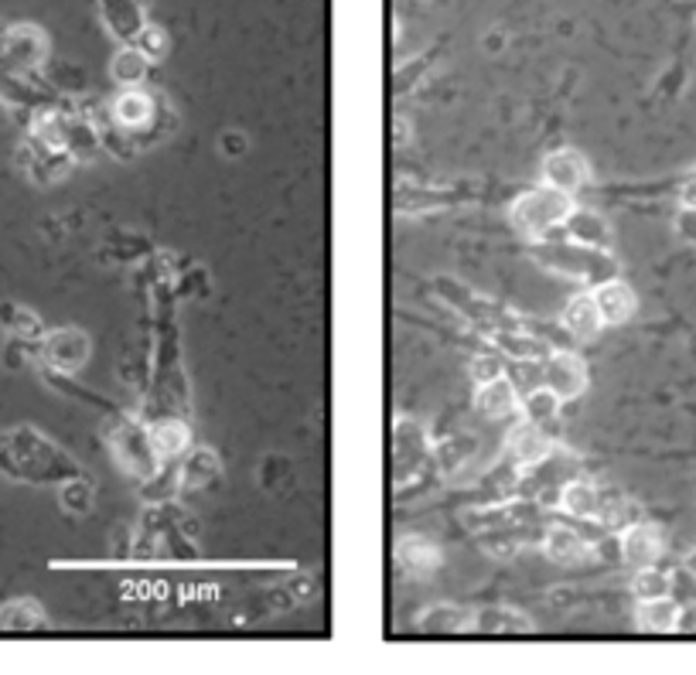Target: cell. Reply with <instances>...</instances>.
Returning a JSON list of instances; mask_svg holds the SVG:
<instances>
[{
	"instance_id": "obj_1",
	"label": "cell",
	"mask_w": 696,
	"mask_h": 675,
	"mask_svg": "<svg viewBox=\"0 0 696 675\" xmlns=\"http://www.w3.org/2000/svg\"><path fill=\"white\" fill-rule=\"evenodd\" d=\"M570 212H574L570 195L546 185L540 191H526V195L512 205V225L526 232V236H546L550 229L567 222Z\"/></svg>"
},
{
	"instance_id": "obj_2",
	"label": "cell",
	"mask_w": 696,
	"mask_h": 675,
	"mask_svg": "<svg viewBox=\"0 0 696 675\" xmlns=\"http://www.w3.org/2000/svg\"><path fill=\"white\" fill-rule=\"evenodd\" d=\"M543 386L553 389L560 399H574L584 393L587 386V372H584V362L570 352H557L553 358H546L543 365Z\"/></svg>"
},
{
	"instance_id": "obj_3",
	"label": "cell",
	"mask_w": 696,
	"mask_h": 675,
	"mask_svg": "<svg viewBox=\"0 0 696 675\" xmlns=\"http://www.w3.org/2000/svg\"><path fill=\"white\" fill-rule=\"evenodd\" d=\"M543 181L550 188L563 191V195H574V191L587 181V161L570 147L553 150L543 161Z\"/></svg>"
},
{
	"instance_id": "obj_4",
	"label": "cell",
	"mask_w": 696,
	"mask_h": 675,
	"mask_svg": "<svg viewBox=\"0 0 696 675\" xmlns=\"http://www.w3.org/2000/svg\"><path fill=\"white\" fill-rule=\"evenodd\" d=\"M45 358H48V365H55V369L76 372L79 365H86V358H89V338L76 328L52 331V335L45 338Z\"/></svg>"
},
{
	"instance_id": "obj_5",
	"label": "cell",
	"mask_w": 696,
	"mask_h": 675,
	"mask_svg": "<svg viewBox=\"0 0 696 675\" xmlns=\"http://www.w3.org/2000/svg\"><path fill=\"white\" fill-rule=\"evenodd\" d=\"M659 553H662V539L652 525H642V522L628 525L625 536H621V560L628 566H635V570H642V566H656Z\"/></svg>"
},
{
	"instance_id": "obj_6",
	"label": "cell",
	"mask_w": 696,
	"mask_h": 675,
	"mask_svg": "<svg viewBox=\"0 0 696 675\" xmlns=\"http://www.w3.org/2000/svg\"><path fill=\"white\" fill-rule=\"evenodd\" d=\"M594 304L604 324H625L635 314V290L621 280H604L594 290Z\"/></svg>"
},
{
	"instance_id": "obj_7",
	"label": "cell",
	"mask_w": 696,
	"mask_h": 675,
	"mask_svg": "<svg viewBox=\"0 0 696 675\" xmlns=\"http://www.w3.org/2000/svg\"><path fill=\"white\" fill-rule=\"evenodd\" d=\"M550 450H553V440L540 430V423L526 420V423H519V427L509 433V454L516 457L519 464H526V468L546 461V457H550Z\"/></svg>"
},
{
	"instance_id": "obj_8",
	"label": "cell",
	"mask_w": 696,
	"mask_h": 675,
	"mask_svg": "<svg viewBox=\"0 0 696 675\" xmlns=\"http://www.w3.org/2000/svg\"><path fill=\"white\" fill-rule=\"evenodd\" d=\"M567 236L574 239L577 246H591V249H608L611 243V232H608V222L594 212H584V208H574L567 215Z\"/></svg>"
},
{
	"instance_id": "obj_9",
	"label": "cell",
	"mask_w": 696,
	"mask_h": 675,
	"mask_svg": "<svg viewBox=\"0 0 696 675\" xmlns=\"http://www.w3.org/2000/svg\"><path fill=\"white\" fill-rule=\"evenodd\" d=\"M543 549H546V556H550L553 563H563V566H574L587 556L584 539H580L574 529H567V525H553V529L546 532V539H543Z\"/></svg>"
},
{
	"instance_id": "obj_10",
	"label": "cell",
	"mask_w": 696,
	"mask_h": 675,
	"mask_svg": "<svg viewBox=\"0 0 696 675\" xmlns=\"http://www.w3.org/2000/svg\"><path fill=\"white\" fill-rule=\"evenodd\" d=\"M475 406L482 410L485 416H505L516 410V386H512L505 375H499V379L492 382H482L475 393Z\"/></svg>"
},
{
	"instance_id": "obj_11",
	"label": "cell",
	"mask_w": 696,
	"mask_h": 675,
	"mask_svg": "<svg viewBox=\"0 0 696 675\" xmlns=\"http://www.w3.org/2000/svg\"><path fill=\"white\" fill-rule=\"evenodd\" d=\"M563 324H567L570 335L591 338V335H598V328H601L604 321H601V314H598V304H594V297L580 294V297L570 300L567 311H563Z\"/></svg>"
},
{
	"instance_id": "obj_12",
	"label": "cell",
	"mask_w": 696,
	"mask_h": 675,
	"mask_svg": "<svg viewBox=\"0 0 696 675\" xmlns=\"http://www.w3.org/2000/svg\"><path fill=\"white\" fill-rule=\"evenodd\" d=\"M420 628L424 631H434V635H451V631H464L471 624V614L461 611V607H451V604H437L430 611L420 614Z\"/></svg>"
},
{
	"instance_id": "obj_13",
	"label": "cell",
	"mask_w": 696,
	"mask_h": 675,
	"mask_svg": "<svg viewBox=\"0 0 696 675\" xmlns=\"http://www.w3.org/2000/svg\"><path fill=\"white\" fill-rule=\"evenodd\" d=\"M676 614H679V607L666 597L642 600V607H638V628H645V631H676Z\"/></svg>"
},
{
	"instance_id": "obj_14",
	"label": "cell",
	"mask_w": 696,
	"mask_h": 675,
	"mask_svg": "<svg viewBox=\"0 0 696 675\" xmlns=\"http://www.w3.org/2000/svg\"><path fill=\"white\" fill-rule=\"evenodd\" d=\"M560 505H563V512H570L574 519H591L601 508V495L591 485H584V481H574V485L563 488Z\"/></svg>"
},
{
	"instance_id": "obj_15",
	"label": "cell",
	"mask_w": 696,
	"mask_h": 675,
	"mask_svg": "<svg viewBox=\"0 0 696 675\" xmlns=\"http://www.w3.org/2000/svg\"><path fill=\"white\" fill-rule=\"evenodd\" d=\"M41 621H45V614H41V607L31 604V600H14V604H7L4 611H0V631H31V628H38Z\"/></svg>"
},
{
	"instance_id": "obj_16",
	"label": "cell",
	"mask_w": 696,
	"mask_h": 675,
	"mask_svg": "<svg viewBox=\"0 0 696 675\" xmlns=\"http://www.w3.org/2000/svg\"><path fill=\"white\" fill-rule=\"evenodd\" d=\"M113 116L123 127H140V123L151 120V99L144 93H137V89H127V93L113 103Z\"/></svg>"
},
{
	"instance_id": "obj_17",
	"label": "cell",
	"mask_w": 696,
	"mask_h": 675,
	"mask_svg": "<svg viewBox=\"0 0 696 675\" xmlns=\"http://www.w3.org/2000/svg\"><path fill=\"white\" fill-rule=\"evenodd\" d=\"M147 75V55L140 48H123L120 55L113 58V79L123 82V86H137Z\"/></svg>"
},
{
	"instance_id": "obj_18",
	"label": "cell",
	"mask_w": 696,
	"mask_h": 675,
	"mask_svg": "<svg viewBox=\"0 0 696 675\" xmlns=\"http://www.w3.org/2000/svg\"><path fill=\"white\" fill-rule=\"evenodd\" d=\"M151 447H154V454H161V457L181 454V450L188 447V427H181V423H157L151 430Z\"/></svg>"
},
{
	"instance_id": "obj_19",
	"label": "cell",
	"mask_w": 696,
	"mask_h": 675,
	"mask_svg": "<svg viewBox=\"0 0 696 675\" xmlns=\"http://www.w3.org/2000/svg\"><path fill=\"white\" fill-rule=\"evenodd\" d=\"M560 403L563 399L553 393V389H529V396H526V403H522V410H526V420L529 423H546V420H553L560 410Z\"/></svg>"
},
{
	"instance_id": "obj_20",
	"label": "cell",
	"mask_w": 696,
	"mask_h": 675,
	"mask_svg": "<svg viewBox=\"0 0 696 675\" xmlns=\"http://www.w3.org/2000/svg\"><path fill=\"white\" fill-rule=\"evenodd\" d=\"M669 587H673V580L666 577L662 570H656V566H642V570L635 573L632 580V590L638 600H656V597H666Z\"/></svg>"
},
{
	"instance_id": "obj_21",
	"label": "cell",
	"mask_w": 696,
	"mask_h": 675,
	"mask_svg": "<svg viewBox=\"0 0 696 675\" xmlns=\"http://www.w3.org/2000/svg\"><path fill=\"white\" fill-rule=\"evenodd\" d=\"M475 624L482 631H529V621L516 611H505V607H492V611H482L475 618Z\"/></svg>"
},
{
	"instance_id": "obj_22",
	"label": "cell",
	"mask_w": 696,
	"mask_h": 675,
	"mask_svg": "<svg viewBox=\"0 0 696 675\" xmlns=\"http://www.w3.org/2000/svg\"><path fill=\"white\" fill-rule=\"evenodd\" d=\"M7 52H11L14 58H24V62H38V55H41L38 31H31V28L14 31L11 41H7Z\"/></svg>"
},
{
	"instance_id": "obj_23",
	"label": "cell",
	"mask_w": 696,
	"mask_h": 675,
	"mask_svg": "<svg viewBox=\"0 0 696 675\" xmlns=\"http://www.w3.org/2000/svg\"><path fill=\"white\" fill-rule=\"evenodd\" d=\"M89 505H93V485L89 481H69V485L62 488V508L65 512H89Z\"/></svg>"
},
{
	"instance_id": "obj_24",
	"label": "cell",
	"mask_w": 696,
	"mask_h": 675,
	"mask_svg": "<svg viewBox=\"0 0 696 675\" xmlns=\"http://www.w3.org/2000/svg\"><path fill=\"white\" fill-rule=\"evenodd\" d=\"M137 48L147 55V62L164 58V55H168V35H164V28H157V24H147V28L140 31V38H137Z\"/></svg>"
},
{
	"instance_id": "obj_25",
	"label": "cell",
	"mask_w": 696,
	"mask_h": 675,
	"mask_svg": "<svg viewBox=\"0 0 696 675\" xmlns=\"http://www.w3.org/2000/svg\"><path fill=\"white\" fill-rule=\"evenodd\" d=\"M35 137L41 140V144H48L52 150H58L65 144V127L62 120H58L55 113H41L35 120Z\"/></svg>"
},
{
	"instance_id": "obj_26",
	"label": "cell",
	"mask_w": 696,
	"mask_h": 675,
	"mask_svg": "<svg viewBox=\"0 0 696 675\" xmlns=\"http://www.w3.org/2000/svg\"><path fill=\"white\" fill-rule=\"evenodd\" d=\"M598 512H601L604 525H628V522H635L638 508L632 502H625V498H611V502L598 508Z\"/></svg>"
},
{
	"instance_id": "obj_27",
	"label": "cell",
	"mask_w": 696,
	"mask_h": 675,
	"mask_svg": "<svg viewBox=\"0 0 696 675\" xmlns=\"http://www.w3.org/2000/svg\"><path fill=\"white\" fill-rule=\"evenodd\" d=\"M471 375H475V382L482 386V382H492V379H499V375H505V365H502V358H495V355H478L475 362H471Z\"/></svg>"
},
{
	"instance_id": "obj_28",
	"label": "cell",
	"mask_w": 696,
	"mask_h": 675,
	"mask_svg": "<svg viewBox=\"0 0 696 675\" xmlns=\"http://www.w3.org/2000/svg\"><path fill=\"white\" fill-rule=\"evenodd\" d=\"M676 236L683 239V243L696 246V208H683V212L676 215Z\"/></svg>"
},
{
	"instance_id": "obj_29",
	"label": "cell",
	"mask_w": 696,
	"mask_h": 675,
	"mask_svg": "<svg viewBox=\"0 0 696 675\" xmlns=\"http://www.w3.org/2000/svg\"><path fill=\"white\" fill-rule=\"evenodd\" d=\"M676 631H686V635H696V604L679 607V614H676Z\"/></svg>"
},
{
	"instance_id": "obj_30",
	"label": "cell",
	"mask_w": 696,
	"mask_h": 675,
	"mask_svg": "<svg viewBox=\"0 0 696 675\" xmlns=\"http://www.w3.org/2000/svg\"><path fill=\"white\" fill-rule=\"evenodd\" d=\"M683 208H696V178L683 188Z\"/></svg>"
},
{
	"instance_id": "obj_31",
	"label": "cell",
	"mask_w": 696,
	"mask_h": 675,
	"mask_svg": "<svg viewBox=\"0 0 696 675\" xmlns=\"http://www.w3.org/2000/svg\"><path fill=\"white\" fill-rule=\"evenodd\" d=\"M686 573H693V577H696V553L690 556V560H686Z\"/></svg>"
}]
</instances>
